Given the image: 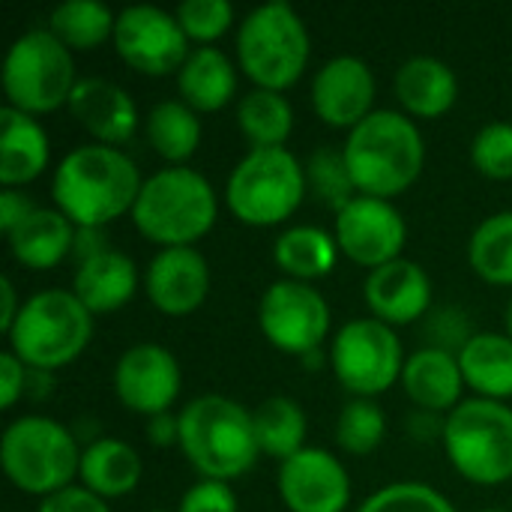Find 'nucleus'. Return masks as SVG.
Masks as SVG:
<instances>
[{
	"instance_id": "a18cd8bd",
	"label": "nucleus",
	"mask_w": 512,
	"mask_h": 512,
	"mask_svg": "<svg viewBox=\"0 0 512 512\" xmlns=\"http://www.w3.org/2000/svg\"><path fill=\"white\" fill-rule=\"evenodd\" d=\"M147 438L159 447H168L180 441V417L171 411H159L147 420Z\"/></svg>"
},
{
	"instance_id": "412c9836",
	"label": "nucleus",
	"mask_w": 512,
	"mask_h": 512,
	"mask_svg": "<svg viewBox=\"0 0 512 512\" xmlns=\"http://www.w3.org/2000/svg\"><path fill=\"white\" fill-rule=\"evenodd\" d=\"M51 141L45 126L12 105L0 108V183L6 189H15L18 183H27L39 177L48 165Z\"/></svg>"
},
{
	"instance_id": "0eeeda50",
	"label": "nucleus",
	"mask_w": 512,
	"mask_h": 512,
	"mask_svg": "<svg viewBox=\"0 0 512 512\" xmlns=\"http://www.w3.org/2000/svg\"><path fill=\"white\" fill-rule=\"evenodd\" d=\"M243 72L267 90H285L309 63V30L288 0H267L246 12L237 30Z\"/></svg>"
},
{
	"instance_id": "ea45409f",
	"label": "nucleus",
	"mask_w": 512,
	"mask_h": 512,
	"mask_svg": "<svg viewBox=\"0 0 512 512\" xmlns=\"http://www.w3.org/2000/svg\"><path fill=\"white\" fill-rule=\"evenodd\" d=\"M426 339L429 348H441L450 354H459L468 342H471V321L459 306H432L426 312Z\"/></svg>"
},
{
	"instance_id": "9d476101",
	"label": "nucleus",
	"mask_w": 512,
	"mask_h": 512,
	"mask_svg": "<svg viewBox=\"0 0 512 512\" xmlns=\"http://www.w3.org/2000/svg\"><path fill=\"white\" fill-rule=\"evenodd\" d=\"M75 84L72 48H66L48 27H30L9 45L3 60V90L12 108L27 114L51 111L69 102Z\"/></svg>"
},
{
	"instance_id": "aec40b11",
	"label": "nucleus",
	"mask_w": 512,
	"mask_h": 512,
	"mask_svg": "<svg viewBox=\"0 0 512 512\" xmlns=\"http://www.w3.org/2000/svg\"><path fill=\"white\" fill-rule=\"evenodd\" d=\"M366 303L384 324H411L432 309V279L411 258L387 261L366 276Z\"/></svg>"
},
{
	"instance_id": "7ed1b4c3",
	"label": "nucleus",
	"mask_w": 512,
	"mask_h": 512,
	"mask_svg": "<svg viewBox=\"0 0 512 512\" xmlns=\"http://www.w3.org/2000/svg\"><path fill=\"white\" fill-rule=\"evenodd\" d=\"M180 450L207 480H234L246 474L261 447L255 420L246 405L231 396L201 393L180 408Z\"/></svg>"
},
{
	"instance_id": "2f4dec72",
	"label": "nucleus",
	"mask_w": 512,
	"mask_h": 512,
	"mask_svg": "<svg viewBox=\"0 0 512 512\" xmlns=\"http://www.w3.org/2000/svg\"><path fill=\"white\" fill-rule=\"evenodd\" d=\"M255 435H258V447L261 453L285 462L288 456L300 453L306 444V411L297 399L291 396H270L264 399L255 411Z\"/></svg>"
},
{
	"instance_id": "20e7f679",
	"label": "nucleus",
	"mask_w": 512,
	"mask_h": 512,
	"mask_svg": "<svg viewBox=\"0 0 512 512\" xmlns=\"http://www.w3.org/2000/svg\"><path fill=\"white\" fill-rule=\"evenodd\" d=\"M216 192L210 180L189 165H168L153 171L132 207L135 228L153 243L192 246L216 222Z\"/></svg>"
},
{
	"instance_id": "5701e85b",
	"label": "nucleus",
	"mask_w": 512,
	"mask_h": 512,
	"mask_svg": "<svg viewBox=\"0 0 512 512\" xmlns=\"http://www.w3.org/2000/svg\"><path fill=\"white\" fill-rule=\"evenodd\" d=\"M135 288H138V264L120 249H105L87 261H78L72 279L75 297L93 315L120 309L123 303H129Z\"/></svg>"
},
{
	"instance_id": "dca6fc26",
	"label": "nucleus",
	"mask_w": 512,
	"mask_h": 512,
	"mask_svg": "<svg viewBox=\"0 0 512 512\" xmlns=\"http://www.w3.org/2000/svg\"><path fill=\"white\" fill-rule=\"evenodd\" d=\"M276 486L291 512H342L351 501V477L324 447H303L279 462Z\"/></svg>"
},
{
	"instance_id": "f8f14e48",
	"label": "nucleus",
	"mask_w": 512,
	"mask_h": 512,
	"mask_svg": "<svg viewBox=\"0 0 512 512\" xmlns=\"http://www.w3.org/2000/svg\"><path fill=\"white\" fill-rule=\"evenodd\" d=\"M258 324L276 348L303 357L321 348L330 333V306L312 282L285 276L261 294Z\"/></svg>"
},
{
	"instance_id": "de8ad7c7",
	"label": "nucleus",
	"mask_w": 512,
	"mask_h": 512,
	"mask_svg": "<svg viewBox=\"0 0 512 512\" xmlns=\"http://www.w3.org/2000/svg\"><path fill=\"white\" fill-rule=\"evenodd\" d=\"M444 423H447V420H441L438 411L420 408V414H414V417L408 420V432H411L417 441H432V438H441V441H444Z\"/></svg>"
},
{
	"instance_id": "393cba45",
	"label": "nucleus",
	"mask_w": 512,
	"mask_h": 512,
	"mask_svg": "<svg viewBox=\"0 0 512 512\" xmlns=\"http://www.w3.org/2000/svg\"><path fill=\"white\" fill-rule=\"evenodd\" d=\"M396 96L417 117H438L453 108L459 78L450 63L432 54H414L396 69Z\"/></svg>"
},
{
	"instance_id": "7c9ffc66",
	"label": "nucleus",
	"mask_w": 512,
	"mask_h": 512,
	"mask_svg": "<svg viewBox=\"0 0 512 512\" xmlns=\"http://www.w3.org/2000/svg\"><path fill=\"white\" fill-rule=\"evenodd\" d=\"M237 126L252 147H282L294 129V108L282 90L252 87L237 102Z\"/></svg>"
},
{
	"instance_id": "4c0bfd02",
	"label": "nucleus",
	"mask_w": 512,
	"mask_h": 512,
	"mask_svg": "<svg viewBox=\"0 0 512 512\" xmlns=\"http://www.w3.org/2000/svg\"><path fill=\"white\" fill-rule=\"evenodd\" d=\"M471 162L480 174L495 180L512 177V123L510 120H492L477 129L471 141Z\"/></svg>"
},
{
	"instance_id": "423d86ee",
	"label": "nucleus",
	"mask_w": 512,
	"mask_h": 512,
	"mask_svg": "<svg viewBox=\"0 0 512 512\" xmlns=\"http://www.w3.org/2000/svg\"><path fill=\"white\" fill-rule=\"evenodd\" d=\"M0 462L6 477L30 495H54L72 486L81 468V447L69 426L45 414L12 420L0 438Z\"/></svg>"
},
{
	"instance_id": "8fccbe9b",
	"label": "nucleus",
	"mask_w": 512,
	"mask_h": 512,
	"mask_svg": "<svg viewBox=\"0 0 512 512\" xmlns=\"http://www.w3.org/2000/svg\"><path fill=\"white\" fill-rule=\"evenodd\" d=\"M303 363H306V366H321V348H315V351L303 354Z\"/></svg>"
},
{
	"instance_id": "39448f33",
	"label": "nucleus",
	"mask_w": 512,
	"mask_h": 512,
	"mask_svg": "<svg viewBox=\"0 0 512 512\" xmlns=\"http://www.w3.org/2000/svg\"><path fill=\"white\" fill-rule=\"evenodd\" d=\"M93 336V312L69 288H45L30 294L9 327V351L27 369L54 372L72 363Z\"/></svg>"
},
{
	"instance_id": "a19ab883",
	"label": "nucleus",
	"mask_w": 512,
	"mask_h": 512,
	"mask_svg": "<svg viewBox=\"0 0 512 512\" xmlns=\"http://www.w3.org/2000/svg\"><path fill=\"white\" fill-rule=\"evenodd\" d=\"M180 512H240V504H237L234 489L225 480L204 477L183 492Z\"/></svg>"
},
{
	"instance_id": "ddd939ff",
	"label": "nucleus",
	"mask_w": 512,
	"mask_h": 512,
	"mask_svg": "<svg viewBox=\"0 0 512 512\" xmlns=\"http://www.w3.org/2000/svg\"><path fill=\"white\" fill-rule=\"evenodd\" d=\"M114 48L138 72L168 75L189 57V36L177 21V12L156 3H132L117 12Z\"/></svg>"
},
{
	"instance_id": "a878e982",
	"label": "nucleus",
	"mask_w": 512,
	"mask_h": 512,
	"mask_svg": "<svg viewBox=\"0 0 512 512\" xmlns=\"http://www.w3.org/2000/svg\"><path fill=\"white\" fill-rule=\"evenodd\" d=\"M177 90L195 111H216L237 93V69L216 45H198L177 69Z\"/></svg>"
},
{
	"instance_id": "c85d7f7f",
	"label": "nucleus",
	"mask_w": 512,
	"mask_h": 512,
	"mask_svg": "<svg viewBox=\"0 0 512 512\" xmlns=\"http://www.w3.org/2000/svg\"><path fill=\"white\" fill-rule=\"evenodd\" d=\"M339 243L318 225H291L273 243V258L288 279L312 282L336 267Z\"/></svg>"
},
{
	"instance_id": "f257e3e1",
	"label": "nucleus",
	"mask_w": 512,
	"mask_h": 512,
	"mask_svg": "<svg viewBox=\"0 0 512 512\" xmlns=\"http://www.w3.org/2000/svg\"><path fill=\"white\" fill-rule=\"evenodd\" d=\"M144 180L138 165L111 144L72 147L51 177L57 210H63L75 228H105L120 213H132Z\"/></svg>"
},
{
	"instance_id": "473e14b6",
	"label": "nucleus",
	"mask_w": 512,
	"mask_h": 512,
	"mask_svg": "<svg viewBox=\"0 0 512 512\" xmlns=\"http://www.w3.org/2000/svg\"><path fill=\"white\" fill-rule=\"evenodd\" d=\"M117 15L102 0H63L51 9L48 30L66 48H93L114 36Z\"/></svg>"
},
{
	"instance_id": "bb28decb",
	"label": "nucleus",
	"mask_w": 512,
	"mask_h": 512,
	"mask_svg": "<svg viewBox=\"0 0 512 512\" xmlns=\"http://www.w3.org/2000/svg\"><path fill=\"white\" fill-rule=\"evenodd\" d=\"M141 456L132 444L120 438H96L81 450V480L99 498H117L138 486L141 480Z\"/></svg>"
},
{
	"instance_id": "a211bd4d",
	"label": "nucleus",
	"mask_w": 512,
	"mask_h": 512,
	"mask_svg": "<svg viewBox=\"0 0 512 512\" xmlns=\"http://www.w3.org/2000/svg\"><path fill=\"white\" fill-rule=\"evenodd\" d=\"M147 297L171 318L195 312L210 291V264L195 246L159 249L144 273Z\"/></svg>"
},
{
	"instance_id": "e433bc0d",
	"label": "nucleus",
	"mask_w": 512,
	"mask_h": 512,
	"mask_svg": "<svg viewBox=\"0 0 512 512\" xmlns=\"http://www.w3.org/2000/svg\"><path fill=\"white\" fill-rule=\"evenodd\" d=\"M357 512H456L447 495L426 483L399 480L372 492Z\"/></svg>"
},
{
	"instance_id": "f3484780",
	"label": "nucleus",
	"mask_w": 512,
	"mask_h": 512,
	"mask_svg": "<svg viewBox=\"0 0 512 512\" xmlns=\"http://www.w3.org/2000/svg\"><path fill=\"white\" fill-rule=\"evenodd\" d=\"M375 72L357 54H336L318 66L312 78V105L318 117L330 126L354 129L366 114H372Z\"/></svg>"
},
{
	"instance_id": "09e8293b",
	"label": "nucleus",
	"mask_w": 512,
	"mask_h": 512,
	"mask_svg": "<svg viewBox=\"0 0 512 512\" xmlns=\"http://www.w3.org/2000/svg\"><path fill=\"white\" fill-rule=\"evenodd\" d=\"M0 297H3V306H0V327L9 333V327H12V321L18 318V297H15V285H12V279H0Z\"/></svg>"
},
{
	"instance_id": "9b49d317",
	"label": "nucleus",
	"mask_w": 512,
	"mask_h": 512,
	"mask_svg": "<svg viewBox=\"0 0 512 512\" xmlns=\"http://www.w3.org/2000/svg\"><path fill=\"white\" fill-rule=\"evenodd\" d=\"M330 363L336 378L354 393L372 399L390 390L405 369L402 339L381 318H351L345 321L330 345Z\"/></svg>"
},
{
	"instance_id": "6ab92c4d",
	"label": "nucleus",
	"mask_w": 512,
	"mask_h": 512,
	"mask_svg": "<svg viewBox=\"0 0 512 512\" xmlns=\"http://www.w3.org/2000/svg\"><path fill=\"white\" fill-rule=\"evenodd\" d=\"M72 117L99 141V144H123L138 129V105L126 87L102 75L78 78L69 96Z\"/></svg>"
},
{
	"instance_id": "72a5a7b5",
	"label": "nucleus",
	"mask_w": 512,
	"mask_h": 512,
	"mask_svg": "<svg viewBox=\"0 0 512 512\" xmlns=\"http://www.w3.org/2000/svg\"><path fill=\"white\" fill-rule=\"evenodd\" d=\"M468 261L486 282L512 285V210L492 213L474 228Z\"/></svg>"
},
{
	"instance_id": "603ef678",
	"label": "nucleus",
	"mask_w": 512,
	"mask_h": 512,
	"mask_svg": "<svg viewBox=\"0 0 512 512\" xmlns=\"http://www.w3.org/2000/svg\"><path fill=\"white\" fill-rule=\"evenodd\" d=\"M483 512H510V510H483Z\"/></svg>"
},
{
	"instance_id": "79ce46f5",
	"label": "nucleus",
	"mask_w": 512,
	"mask_h": 512,
	"mask_svg": "<svg viewBox=\"0 0 512 512\" xmlns=\"http://www.w3.org/2000/svg\"><path fill=\"white\" fill-rule=\"evenodd\" d=\"M36 512H111V507L105 504V498H99L87 486H66L48 495Z\"/></svg>"
},
{
	"instance_id": "3c124183",
	"label": "nucleus",
	"mask_w": 512,
	"mask_h": 512,
	"mask_svg": "<svg viewBox=\"0 0 512 512\" xmlns=\"http://www.w3.org/2000/svg\"><path fill=\"white\" fill-rule=\"evenodd\" d=\"M504 324H507V336L512 339V297L510 303H507V312H504Z\"/></svg>"
},
{
	"instance_id": "c9c22d12",
	"label": "nucleus",
	"mask_w": 512,
	"mask_h": 512,
	"mask_svg": "<svg viewBox=\"0 0 512 512\" xmlns=\"http://www.w3.org/2000/svg\"><path fill=\"white\" fill-rule=\"evenodd\" d=\"M384 435H387V417L375 399L354 396L351 402L342 405V411L336 417V444L345 453L366 456V453L378 450Z\"/></svg>"
},
{
	"instance_id": "4be33fe9",
	"label": "nucleus",
	"mask_w": 512,
	"mask_h": 512,
	"mask_svg": "<svg viewBox=\"0 0 512 512\" xmlns=\"http://www.w3.org/2000/svg\"><path fill=\"white\" fill-rule=\"evenodd\" d=\"M402 387L411 402H417L426 411H453L459 405L465 375L459 366V354L441 351V348H420L405 360L402 369Z\"/></svg>"
},
{
	"instance_id": "1a4fd4ad",
	"label": "nucleus",
	"mask_w": 512,
	"mask_h": 512,
	"mask_svg": "<svg viewBox=\"0 0 512 512\" xmlns=\"http://www.w3.org/2000/svg\"><path fill=\"white\" fill-rule=\"evenodd\" d=\"M306 168L288 147H252L228 174L231 213L249 225L285 222L306 195Z\"/></svg>"
},
{
	"instance_id": "f704fd0d",
	"label": "nucleus",
	"mask_w": 512,
	"mask_h": 512,
	"mask_svg": "<svg viewBox=\"0 0 512 512\" xmlns=\"http://www.w3.org/2000/svg\"><path fill=\"white\" fill-rule=\"evenodd\" d=\"M303 168H306V186L312 189V195L324 201L327 207H333L336 213L345 204H351L360 192L345 162V153L336 147H315L306 156Z\"/></svg>"
},
{
	"instance_id": "49530a36",
	"label": "nucleus",
	"mask_w": 512,
	"mask_h": 512,
	"mask_svg": "<svg viewBox=\"0 0 512 512\" xmlns=\"http://www.w3.org/2000/svg\"><path fill=\"white\" fill-rule=\"evenodd\" d=\"M105 249H111L105 228H75V246H72V252L78 255V261H87V258H93V255H99Z\"/></svg>"
},
{
	"instance_id": "c03bdc74",
	"label": "nucleus",
	"mask_w": 512,
	"mask_h": 512,
	"mask_svg": "<svg viewBox=\"0 0 512 512\" xmlns=\"http://www.w3.org/2000/svg\"><path fill=\"white\" fill-rule=\"evenodd\" d=\"M33 207H36V204H33L24 192H18V189H3V192H0V228H3V234H9Z\"/></svg>"
},
{
	"instance_id": "2eb2a0df",
	"label": "nucleus",
	"mask_w": 512,
	"mask_h": 512,
	"mask_svg": "<svg viewBox=\"0 0 512 512\" xmlns=\"http://www.w3.org/2000/svg\"><path fill=\"white\" fill-rule=\"evenodd\" d=\"M114 393L117 399L138 414H159L168 411L180 393V363L177 357L159 342H138L129 345L114 363Z\"/></svg>"
},
{
	"instance_id": "cd10ccee",
	"label": "nucleus",
	"mask_w": 512,
	"mask_h": 512,
	"mask_svg": "<svg viewBox=\"0 0 512 512\" xmlns=\"http://www.w3.org/2000/svg\"><path fill=\"white\" fill-rule=\"evenodd\" d=\"M459 366L465 384H471L486 399L512 396V339L504 333H474L459 351Z\"/></svg>"
},
{
	"instance_id": "4468645a",
	"label": "nucleus",
	"mask_w": 512,
	"mask_h": 512,
	"mask_svg": "<svg viewBox=\"0 0 512 512\" xmlns=\"http://www.w3.org/2000/svg\"><path fill=\"white\" fill-rule=\"evenodd\" d=\"M408 240V222L390 198L357 195L336 213V243L339 249L375 270L387 261L402 258V246Z\"/></svg>"
},
{
	"instance_id": "58836bf2",
	"label": "nucleus",
	"mask_w": 512,
	"mask_h": 512,
	"mask_svg": "<svg viewBox=\"0 0 512 512\" xmlns=\"http://www.w3.org/2000/svg\"><path fill=\"white\" fill-rule=\"evenodd\" d=\"M177 21L189 39L210 42L222 36L234 21V6L228 0H183L177 6Z\"/></svg>"
},
{
	"instance_id": "b1692460",
	"label": "nucleus",
	"mask_w": 512,
	"mask_h": 512,
	"mask_svg": "<svg viewBox=\"0 0 512 512\" xmlns=\"http://www.w3.org/2000/svg\"><path fill=\"white\" fill-rule=\"evenodd\" d=\"M12 255L33 270L57 267L75 246V225L57 207H33L9 234Z\"/></svg>"
},
{
	"instance_id": "864d4df0",
	"label": "nucleus",
	"mask_w": 512,
	"mask_h": 512,
	"mask_svg": "<svg viewBox=\"0 0 512 512\" xmlns=\"http://www.w3.org/2000/svg\"><path fill=\"white\" fill-rule=\"evenodd\" d=\"M150 512H168V510H150Z\"/></svg>"
},
{
	"instance_id": "f03ea898",
	"label": "nucleus",
	"mask_w": 512,
	"mask_h": 512,
	"mask_svg": "<svg viewBox=\"0 0 512 512\" xmlns=\"http://www.w3.org/2000/svg\"><path fill=\"white\" fill-rule=\"evenodd\" d=\"M345 162L360 195L393 198L408 189L426 159L420 126L393 108H375L366 114L342 144Z\"/></svg>"
},
{
	"instance_id": "37998d69",
	"label": "nucleus",
	"mask_w": 512,
	"mask_h": 512,
	"mask_svg": "<svg viewBox=\"0 0 512 512\" xmlns=\"http://www.w3.org/2000/svg\"><path fill=\"white\" fill-rule=\"evenodd\" d=\"M27 366L15 351L0 354V405L12 408L21 393H27Z\"/></svg>"
},
{
	"instance_id": "c756f323",
	"label": "nucleus",
	"mask_w": 512,
	"mask_h": 512,
	"mask_svg": "<svg viewBox=\"0 0 512 512\" xmlns=\"http://www.w3.org/2000/svg\"><path fill=\"white\" fill-rule=\"evenodd\" d=\"M147 141L159 156H165L174 165H183L198 144H201V120L192 105L183 99H159L144 120Z\"/></svg>"
},
{
	"instance_id": "6e6552de",
	"label": "nucleus",
	"mask_w": 512,
	"mask_h": 512,
	"mask_svg": "<svg viewBox=\"0 0 512 512\" xmlns=\"http://www.w3.org/2000/svg\"><path fill=\"white\" fill-rule=\"evenodd\" d=\"M444 447L462 477L498 486L512 477V408L501 399H462L444 417Z\"/></svg>"
}]
</instances>
